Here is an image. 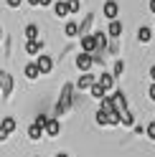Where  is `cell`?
I'll list each match as a JSON object with an SVG mask.
<instances>
[{
    "instance_id": "6da1fadb",
    "label": "cell",
    "mask_w": 155,
    "mask_h": 157,
    "mask_svg": "<svg viewBox=\"0 0 155 157\" xmlns=\"http://www.w3.org/2000/svg\"><path fill=\"white\" fill-rule=\"evenodd\" d=\"M74 89H76L74 84H64L61 96H59V101H56V109H54L56 117H61V114H66V112L71 109V104H74Z\"/></svg>"
},
{
    "instance_id": "7a4b0ae2",
    "label": "cell",
    "mask_w": 155,
    "mask_h": 157,
    "mask_svg": "<svg viewBox=\"0 0 155 157\" xmlns=\"http://www.w3.org/2000/svg\"><path fill=\"white\" fill-rule=\"evenodd\" d=\"M109 99H112V106H114V112H117L120 117H122L125 112H130V109H127V96H125V91H117V94H112Z\"/></svg>"
},
{
    "instance_id": "3957f363",
    "label": "cell",
    "mask_w": 155,
    "mask_h": 157,
    "mask_svg": "<svg viewBox=\"0 0 155 157\" xmlns=\"http://www.w3.org/2000/svg\"><path fill=\"white\" fill-rule=\"evenodd\" d=\"M92 66H94V56L92 53H79L76 56V68H79L81 74H89Z\"/></svg>"
},
{
    "instance_id": "277c9868",
    "label": "cell",
    "mask_w": 155,
    "mask_h": 157,
    "mask_svg": "<svg viewBox=\"0 0 155 157\" xmlns=\"http://www.w3.org/2000/svg\"><path fill=\"white\" fill-rule=\"evenodd\" d=\"M15 119H13V117H5V119L3 122H0V142H3V140H8V134H13L15 132Z\"/></svg>"
},
{
    "instance_id": "5b68a950",
    "label": "cell",
    "mask_w": 155,
    "mask_h": 157,
    "mask_svg": "<svg viewBox=\"0 0 155 157\" xmlns=\"http://www.w3.org/2000/svg\"><path fill=\"white\" fill-rule=\"evenodd\" d=\"M10 91H13V76L8 71H0V94L10 96Z\"/></svg>"
},
{
    "instance_id": "8992f818",
    "label": "cell",
    "mask_w": 155,
    "mask_h": 157,
    "mask_svg": "<svg viewBox=\"0 0 155 157\" xmlns=\"http://www.w3.org/2000/svg\"><path fill=\"white\" fill-rule=\"evenodd\" d=\"M36 66H38V71H41V74H51L54 58L48 56V53H41V56H38V61H36Z\"/></svg>"
},
{
    "instance_id": "52a82bcc",
    "label": "cell",
    "mask_w": 155,
    "mask_h": 157,
    "mask_svg": "<svg viewBox=\"0 0 155 157\" xmlns=\"http://www.w3.org/2000/svg\"><path fill=\"white\" fill-rule=\"evenodd\" d=\"M81 53H97V38H94V33L81 36Z\"/></svg>"
},
{
    "instance_id": "ba28073f",
    "label": "cell",
    "mask_w": 155,
    "mask_h": 157,
    "mask_svg": "<svg viewBox=\"0 0 155 157\" xmlns=\"http://www.w3.org/2000/svg\"><path fill=\"white\" fill-rule=\"evenodd\" d=\"M102 13H104V18H109V21H117L120 5L114 3V0H107V3H104V8H102Z\"/></svg>"
},
{
    "instance_id": "9c48e42d",
    "label": "cell",
    "mask_w": 155,
    "mask_h": 157,
    "mask_svg": "<svg viewBox=\"0 0 155 157\" xmlns=\"http://www.w3.org/2000/svg\"><path fill=\"white\" fill-rule=\"evenodd\" d=\"M54 15H56V18H66V15H71L69 3H66V0H56V3H54Z\"/></svg>"
},
{
    "instance_id": "30bf717a",
    "label": "cell",
    "mask_w": 155,
    "mask_h": 157,
    "mask_svg": "<svg viewBox=\"0 0 155 157\" xmlns=\"http://www.w3.org/2000/svg\"><path fill=\"white\" fill-rule=\"evenodd\" d=\"M94 84H97V78H94L92 74H81V76H79V81H76V89H81V91H84V89H92Z\"/></svg>"
},
{
    "instance_id": "8fae6325",
    "label": "cell",
    "mask_w": 155,
    "mask_h": 157,
    "mask_svg": "<svg viewBox=\"0 0 155 157\" xmlns=\"http://www.w3.org/2000/svg\"><path fill=\"white\" fill-rule=\"evenodd\" d=\"M97 84H99L104 91H112V86H114V76H112V74H99Z\"/></svg>"
},
{
    "instance_id": "7c38bea8",
    "label": "cell",
    "mask_w": 155,
    "mask_h": 157,
    "mask_svg": "<svg viewBox=\"0 0 155 157\" xmlns=\"http://www.w3.org/2000/svg\"><path fill=\"white\" fill-rule=\"evenodd\" d=\"M48 137H59L61 134V122L59 119H48V124H46V129H43Z\"/></svg>"
},
{
    "instance_id": "4fadbf2b",
    "label": "cell",
    "mask_w": 155,
    "mask_h": 157,
    "mask_svg": "<svg viewBox=\"0 0 155 157\" xmlns=\"http://www.w3.org/2000/svg\"><path fill=\"white\" fill-rule=\"evenodd\" d=\"M94 38H97V53H104L107 51V33L94 31Z\"/></svg>"
},
{
    "instance_id": "5bb4252c",
    "label": "cell",
    "mask_w": 155,
    "mask_h": 157,
    "mask_svg": "<svg viewBox=\"0 0 155 157\" xmlns=\"http://www.w3.org/2000/svg\"><path fill=\"white\" fill-rule=\"evenodd\" d=\"M64 36H66V38H76V36H79V23L69 21V23H66V28H64Z\"/></svg>"
},
{
    "instance_id": "9a60e30c",
    "label": "cell",
    "mask_w": 155,
    "mask_h": 157,
    "mask_svg": "<svg viewBox=\"0 0 155 157\" xmlns=\"http://www.w3.org/2000/svg\"><path fill=\"white\" fill-rule=\"evenodd\" d=\"M92 23H94V15L89 13V15H86L84 21H81V25H79V36H89V28H92Z\"/></svg>"
},
{
    "instance_id": "2e32d148",
    "label": "cell",
    "mask_w": 155,
    "mask_h": 157,
    "mask_svg": "<svg viewBox=\"0 0 155 157\" xmlns=\"http://www.w3.org/2000/svg\"><path fill=\"white\" fill-rule=\"evenodd\" d=\"M41 48H43L41 41H28V43H26V53H28V56H38Z\"/></svg>"
},
{
    "instance_id": "e0dca14e",
    "label": "cell",
    "mask_w": 155,
    "mask_h": 157,
    "mask_svg": "<svg viewBox=\"0 0 155 157\" xmlns=\"http://www.w3.org/2000/svg\"><path fill=\"white\" fill-rule=\"evenodd\" d=\"M23 74H26V78H31V81H36V78L41 76V71H38V66H36V63H28V66L23 68Z\"/></svg>"
},
{
    "instance_id": "ac0fdd59",
    "label": "cell",
    "mask_w": 155,
    "mask_h": 157,
    "mask_svg": "<svg viewBox=\"0 0 155 157\" xmlns=\"http://www.w3.org/2000/svg\"><path fill=\"white\" fill-rule=\"evenodd\" d=\"M107 36L120 38V36H122V23H120V21H112V23H109V28H107Z\"/></svg>"
},
{
    "instance_id": "d6986e66",
    "label": "cell",
    "mask_w": 155,
    "mask_h": 157,
    "mask_svg": "<svg viewBox=\"0 0 155 157\" xmlns=\"http://www.w3.org/2000/svg\"><path fill=\"white\" fill-rule=\"evenodd\" d=\"M43 134H46V132H43V129H41V127H38V124H31V129H28V140L38 142V140H41Z\"/></svg>"
},
{
    "instance_id": "ffe728a7",
    "label": "cell",
    "mask_w": 155,
    "mask_h": 157,
    "mask_svg": "<svg viewBox=\"0 0 155 157\" xmlns=\"http://www.w3.org/2000/svg\"><path fill=\"white\" fill-rule=\"evenodd\" d=\"M150 38H153V31H150L148 25H142L140 31H137V41L140 43H150Z\"/></svg>"
},
{
    "instance_id": "44dd1931",
    "label": "cell",
    "mask_w": 155,
    "mask_h": 157,
    "mask_svg": "<svg viewBox=\"0 0 155 157\" xmlns=\"http://www.w3.org/2000/svg\"><path fill=\"white\" fill-rule=\"evenodd\" d=\"M23 33H26V38H28V41H38V25H33V23H28Z\"/></svg>"
},
{
    "instance_id": "7402d4cb",
    "label": "cell",
    "mask_w": 155,
    "mask_h": 157,
    "mask_svg": "<svg viewBox=\"0 0 155 157\" xmlns=\"http://www.w3.org/2000/svg\"><path fill=\"white\" fill-rule=\"evenodd\" d=\"M89 91H92V96H94V99H99V101L104 99V94H107V91H104V89H102V86H99V84H94V86H92V89H89Z\"/></svg>"
},
{
    "instance_id": "603a6c76",
    "label": "cell",
    "mask_w": 155,
    "mask_h": 157,
    "mask_svg": "<svg viewBox=\"0 0 155 157\" xmlns=\"http://www.w3.org/2000/svg\"><path fill=\"white\" fill-rule=\"evenodd\" d=\"M120 124H125V127H132V124H135V117H132V112H125V114L120 117Z\"/></svg>"
},
{
    "instance_id": "cb8c5ba5",
    "label": "cell",
    "mask_w": 155,
    "mask_h": 157,
    "mask_svg": "<svg viewBox=\"0 0 155 157\" xmlns=\"http://www.w3.org/2000/svg\"><path fill=\"white\" fill-rule=\"evenodd\" d=\"M125 74V61H114V68H112V76H122Z\"/></svg>"
},
{
    "instance_id": "d4e9b609",
    "label": "cell",
    "mask_w": 155,
    "mask_h": 157,
    "mask_svg": "<svg viewBox=\"0 0 155 157\" xmlns=\"http://www.w3.org/2000/svg\"><path fill=\"white\" fill-rule=\"evenodd\" d=\"M33 124H38V127H41V129H46V124H48V117H46V114H38Z\"/></svg>"
},
{
    "instance_id": "484cf974",
    "label": "cell",
    "mask_w": 155,
    "mask_h": 157,
    "mask_svg": "<svg viewBox=\"0 0 155 157\" xmlns=\"http://www.w3.org/2000/svg\"><path fill=\"white\" fill-rule=\"evenodd\" d=\"M145 134H148V140H153V142H155V122H150L148 127H145Z\"/></svg>"
},
{
    "instance_id": "4316f807",
    "label": "cell",
    "mask_w": 155,
    "mask_h": 157,
    "mask_svg": "<svg viewBox=\"0 0 155 157\" xmlns=\"http://www.w3.org/2000/svg\"><path fill=\"white\" fill-rule=\"evenodd\" d=\"M66 3H69V10H71V13H76V10L81 8V0H66Z\"/></svg>"
},
{
    "instance_id": "83f0119b",
    "label": "cell",
    "mask_w": 155,
    "mask_h": 157,
    "mask_svg": "<svg viewBox=\"0 0 155 157\" xmlns=\"http://www.w3.org/2000/svg\"><path fill=\"white\" fill-rule=\"evenodd\" d=\"M5 3H8V8H21L23 0H5Z\"/></svg>"
},
{
    "instance_id": "f1b7e54d",
    "label": "cell",
    "mask_w": 155,
    "mask_h": 157,
    "mask_svg": "<svg viewBox=\"0 0 155 157\" xmlns=\"http://www.w3.org/2000/svg\"><path fill=\"white\" fill-rule=\"evenodd\" d=\"M51 3H54V0H38V5H41V8H48Z\"/></svg>"
},
{
    "instance_id": "f546056e",
    "label": "cell",
    "mask_w": 155,
    "mask_h": 157,
    "mask_svg": "<svg viewBox=\"0 0 155 157\" xmlns=\"http://www.w3.org/2000/svg\"><path fill=\"white\" fill-rule=\"evenodd\" d=\"M148 94H150V99L155 101V84H153V86H150V89H148Z\"/></svg>"
},
{
    "instance_id": "4dcf8cb0",
    "label": "cell",
    "mask_w": 155,
    "mask_h": 157,
    "mask_svg": "<svg viewBox=\"0 0 155 157\" xmlns=\"http://www.w3.org/2000/svg\"><path fill=\"white\" fill-rule=\"evenodd\" d=\"M148 8H150V13L155 15V0H150V3H148Z\"/></svg>"
},
{
    "instance_id": "1f68e13d",
    "label": "cell",
    "mask_w": 155,
    "mask_h": 157,
    "mask_svg": "<svg viewBox=\"0 0 155 157\" xmlns=\"http://www.w3.org/2000/svg\"><path fill=\"white\" fill-rule=\"evenodd\" d=\"M150 78H153V84H155V66H150V74H148Z\"/></svg>"
},
{
    "instance_id": "d6a6232c",
    "label": "cell",
    "mask_w": 155,
    "mask_h": 157,
    "mask_svg": "<svg viewBox=\"0 0 155 157\" xmlns=\"http://www.w3.org/2000/svg\"><path fill=\"white\" fill-rule=\"evenodd\" d=\"M56 157H71V155H66V152H56Z\"/></svg>"
},
{
    "instance_id": "836d02e7",
    "label": "cell",
    "mask_w": 155,
    "mask_h": 157,
    "mask_svg": "<svg viewBox=\"0 0 155 157\" xmlns=\"http://www.w3.org/2000/svg\"><path fill=\"white\" fill-rule=\"evenodd\" d=\"M28 3H31V5H38V0H28Z\"/></svg>"
},
{
    "instance_id": "e575fe53",
    "label": "cell",
    "mask_w": 155,
    "mask_h": 157,
    "mask_svg": "<svg viewBox=\"0 0 155 157\" xmlns=\"http://www.w3.org/2000/svg\"><path fill=\"white\" fill-rule=\"evenodd\" d=\"M0 41H3V28H0Z\"/></svg>"
}]
</instances>
